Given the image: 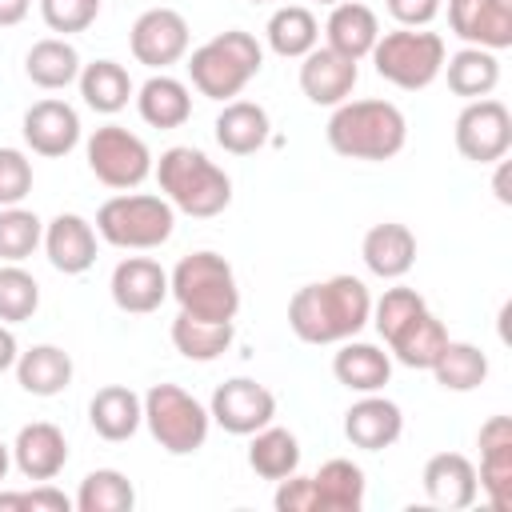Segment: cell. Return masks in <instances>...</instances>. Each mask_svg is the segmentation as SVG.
<instances>
[{
  "mask_svg": "<svg viewBox=\"0 0 512 512\" xmlns=\"http://www.w3.org/2000/svg\"><path fill=\"white\" fill-rule=\"evenodd\" d=\"M208 416H212V424H220L232 436H252L276 420V396L248 376H232L212 392Z\"/></svg>",
  "mask_w": 512,
  "mask_h": 512,
  "instance_id": "12",
  "label": "cell"
},
{
  "mask_svg": "<svg viewBox=\"0 0 512 512\" xmlns=\"http://www.w3.org/2000/svg\"><path fill=\"white\" fill-rule=\"evenodd\" d=\"M136 112L148 128H160V132L180 128L192 116V92H188L184 80H176L168 72H156L136 88Z\"/></svg>",
  "mask_w": 512,
  "mask_h": 512,
  "instance_id": "25",
  "label": "cell"
},
{
  "mask_svg": "<svg viewBox=\"0 0 512 512\" xmlns=\"http://www.w3.org/2000/svg\"><path fill=\"white\" fill-rule=\"evenodd\" d=\"M372 316V292L356 276H328L304 284L288 300V328L304 344H340L352 340Z\"/></svg>",
  "mask_w": 512,
  "mask_h": 512,
  "instance_id": "1",
  "label": "cell"
},
{
  "mask_svg": "<svg viewBox=\"0 0 512 512\" xmlns=\"http://www.w3.org/2000/svg\"><path fill=\"white\" fill-rule=\"evenodd\" d=\"M212 132H216V144H220L224 152H232V156H252V152H260V148L268 144L272 120H268V112H264L260 104H252V100H228V104L220 108Z\"/></svg>",
  "mask_w": 512,
  "mask_h": 512,
  "instance_id": "26",
  "label": "cell"
},
{
  "mask_svg": "<svg viewBox=\"0 0 512 512\" xmlns=\"http://www.w3.org/2000/svg\"><path fill=\"white\" fill-rule=\"evenodd\" d=\"M44 256L56 272L64 276H80L96 264V228L76 216V212H60L44 224Z\"/></svg>",
  "mask_w": 512,
  "mask_h": 512,
  "instance_id": "20",
  "label": "cell"
},
{
  "mask_svg": "<svg viewBox=\"0 0 512 512\" xmlns=\"http://www.w3.org/2000/svg\"><path fill=\"white\" fill-rule=\"evenodd\" d=\"M428 304H424V296L416 292V288H404V284H396V288H384V296L380 300H372V316H368V324L380 332V340L388 344L412 316H420Z\"/></svg>",
  "mask_w": 512,
  "mask_h": 512,
  "instance_id": "41",
  "label": "cell"
},
{
  "mask_svg": "<svg viewBox=\"0 0 512 512\" xmlns=\"http://www.w3.org/2000/svg\"><path fill=\"white\" fill-rule=\"evenodd\" d=\"M80 68H84V64H80V52H76L64 36H44V40H36V44L28 48V56H24L28 80H32L36 88H44V92H60V88L76 84Z\"/></svg>",
  "mask_w": 512,
  "mask_h": 512,
  "instance_id": "30",
  "label": "cell"
},
{
  "mask_svg": "<svg viewBox=\"0 0 512 512\" xmlns=\"http://www.w3.org/2000/svg\"><path fill=\"white\" fill-rule=\"evenodd\" d=\"M316 488V508L320 512H360L364 508V468L332 456L320 464V472L312 476Z\"/></svg>",
  "mask_w": 512,
  "mask_h": 512,
  "instance_id": "33",
  "label": "cell"
},
{
  "mask_svg": "<svg viewBox=\"0 0 512 512\" xmlns=\"http://www.w3.org/2000/svg\"><path fill=\"white\" fill-rule=\"evenodd\" d=\"M444 344H448V328H444V320L432 316L428 308H424L420 316H412V320L388 340L392 356H396L404 368H424V372L436 364V356H440Z\"/></svg>",
  "mask_w": 512,
  "mask_h": 512,
  "instance_id": "34",
  "label": "cell"
},
{
  "mask_svg": "<svg viewBox=\"0 0 512 512\" xmlns=\"http://www.w3.org/2000/svg\"><path fill=\"white\" fill-rule=\"evenodd\" d=\"M44 244V220L20 204L0 208V260L20 264Z\"/></svg>",
  "mask_w": 512,
  "mask_h": 512,
  "instance_id": "39",
  "label": "cell"
},
{
  "mask_svg": "<svg viewBox=\"0 0 512 512\" xmlns=\"http://www.w3.org/2000/svg\"><path fill=\"white\" fill-rule=\"evenodd\" d=\"M20 508L24 512H72L76 504L60 492V488H52L48 480L40 484V488H32V492H20Z\"/></svg>",
  "mask_w": 512,
  "mask_h": 512,
  "instance_id": "46",
  "label": "cell"
},
{
  "mask_svg": "<svg viewBox=\"0 0 512 512\" xmlns=\"http://www.w3.org/2000/svg\"><path fill=\"white\" fill-rule=\"evenodd\" d=\"M404 432V412L396 400L380 396V392H364L348 412H344V436L352 448L364 452H384L400 440Z\"/></svg>",
  "mask_w": 512,
  "mask_h": 512,
  "instance_id": "17",
  "label": "cell"
},
{
  "mask_svg": "<svg viewBox=\"0 0 512 512\" xmlns=\"http://www.w3.org/2000/svg\"><path fill=\"white\" fill-rule=\"evenodd\" d=\"M264 36H268V48L276 56L300 60V56H308L320 44V24H316V16L304 4H284V8H276L268 16Z\"/></svg>",
  "mask_w": 512,
  "mask_h": 512,
  "instance_id": "35",
  "label": "cell"
},
{
  "mask_svg": "<svg viewBox=\"0 0 512 512\" xmlns=\"http://www.w3.org/2000/svg\"><path fill=\"white\" fill-rule=\"evenodd\" d=\"M332 376L348 392H380L392 380V356L364 340H340V352L332 356Z\"/></svg>",
  "mask_w": 512,
  "mask_h": 512,
  "instance_id": "27",
  "label": "cell"
},
{
  "mask_svg": "<svg viewBox=\"0 0 512 512\" xmlns=\"http://www.w3.org/2000/svg\"><path fill=\"white\" fill-rule=\"evenodd\" d=\"M88 424L108 444L132 440L144 424V396H136L128 384H108L88 400Z\"/></svg>",
  "mask_w": 512,
  "mask_h": 512,
  "instance_id": "24",
  "label": "cell"
},
{
  "mask_svg": "<svg viewBox=\"0 0 512 512\" xmlns=\"http://www.w3.org/2000/svg\"><path fill=\"white\" fill-rule=\"evenodd\" d=\"M320 4H328V8H332V4H340V0H320Z\"/></svg>",
  "mask_w": 512,
  "mask_h": 512,
  "instance_id": "51",
  "label": "cell"
},
{
  "mask_svg": "<svg viewBox=\"0 0 512 512\" xmlns=\"http://www.w3.org/2000/svg\"><path fill=\"white\" fill-rule=\"evenodd\" d=\"M264 68V48L252 32L244 28H228L216 32L212 40H204L200 48H192L188 56V80L200 96L228 104L232 96H240L248 88V80H256Z\"/></svg>",
  "mask_w": 512,
  "mask_h": 512,
  "instance_id": "4",
  "label": "cell"
},
{
  "mask_svg": "<svg viewBox=\"0 0 512 512\" xmlns=\"http://www.w3.org/2000/svg\"><path fill=\"white\" fill-rule=\"evenodd\" d=\"M16 356H20V344H16L12 328H8V324H0V372L16 368Z\"/></svg>",
  "mask_w": 512,
  "mask_h": 512,
  "instance_id": "47",
  "label": "cell"
},
{
  "mask_svg": "<svg viewBox=\"0 0 512 512\" xmlns=\"http://www.w3.org/2000/svg\"><path fill=\"white\" fill-rule=\"evenodd\" d=\"M356 80H360V64L340 56V52H332L328 44L324 48L316 44L308 56H300V92L320 108L344 104L352 96Z\"/></svg>",
  "mask_w": 512,
  "mask_h": 512,
  "instance_id": "16",
  "label": "cell"
},
{
  "mask_svg": "<svg viewBox=\"0 0 512 512\" xmlns=\"http://www.w3.org/2000/svg\"><path fill=\"white\" fill-rule=\"evenodd\" d=\"M172 228H176V208L152 192H120L104 200L96 212V236L128 252H152L168 244Z\"/></svg>",
  "mask_w": 512,
  "mask_h": 512,
  "instance_id": "6",
  "label": "cell"
},
{
  "mask_svg": "<svg viewBox=\"0 0 512 512\" xmlns=\"http://www.w3.org/2000/svg\"><path fill=\"white\" fill-rule=\"evenodd\" d=\"M476 444H480L476 484L484 488V496L496 512H512V420L508 416H488L480 424Z\"/></svg>",
  "mask_w": 512,
  "mask_h": 512,
  "instance_id": "13",
  "label": "cell"
},
{
  "mask_svg": "<svg viewBox=\"0 0 512 512\" xmlns=\"http://www.w3.org/2000/svg\"><path fill=\"white\" fill-rule=\"evenodd\" d=\"M144 424L168 456H192L204 448L212 416L180 384H152L144 392Z\"/></svg>",
  "mask_w": 512,
  "mask_h": 512,
  "instance_id": "8",
  "label": "cell"
},
{
  "mask_svg": "<svg viewBox=\"0 0 512 512\" xmlns=\"http://www.w3.org/2000/svg\"><path fill=\"white\" fill-rule=\"evenodd\" d=\"M40 16L52 32L72 36V32H84L96 24L100 0H40Z\"/></svg>",
  "mask_w": 512,
  "mask_h": 512,
  "instance_id": "42",
  "label": "cell"
},
{
  "mask_svg": "<svg viewBox=\"0 0 512 512\" xmlns=\"http://www.w3.org/2000/svg\"><path fill=\"white\" fill-rule=\"evenodd\" d=\"M440 4L444 0H384V8L400 28H428L440 16Z\"/></svg>",
  "mask_w": 512,
  "mask_h": 512,
  "instance_id": "45",
  "label": "cell"
},
{
  "mask_svg": "<svg viewBox=\"0 0 512 512\" xmlns=\"http://www.w3.org/2000/svg\"><path fill=\"white\" fill-rule=\"evenodd\" d=\"M248 4H268V0H248Z\"/></svg>",
  "mask_w": 512,
  "mask_h": 512,
  "instance_id": "52",
  "label": "cell"
},
{
  "mask_svg": "<svg viewBox=\"0 0 512 512\" xmlns=\"http://www.w3.org/2000/svg\"><path fill=\"white\" fill-rule=\"evenodd\" d=\"M444 76H448V88L460 100H480V96H492L496 92V84H500V60L488 48L464 44L460 52L444 56Z\"/></svg>",
  "mask_w": 512,
  "mask_h": 512,
  "instance_id": "32",
  "label": "cell"
},
{
  "mask_svg": "<svg viewBox=\"0 0 512 512\" xmlns=\"http://www.w3.org/2000/svg\"><path fill=\"white\" fill-rule=\"evenodd\" d=\"M188 44H192L188 20L176 8H148L136 16V24L128 32V48H132L136 64H144L152 72H164L176 60H184Z\"/></svg>",
  "mask_w": 512,
  "mask_h": 512,
  "instance_id": "11",
  "label": "cell"
},
{
  "mask_svg": "<svg viewBox=\"0 0 512 512\" xmlns=\"http://www.w3.org/2000/svg\"><path fill=\"white\" fill-rule=\"evenodd\" d=\"M8 468H12V448H8L4 440H0V480L8 476Z\"/></svg>",
  "mask_w": 512,
  "mask_h": 512,
  "instance_id": "50",
  "label": "cell"
},
{
  "mask_svg": "<svg viewBox=\"0 0 512 512\" xmlns=\"http://www.w3.org/2000/svg\"><path fill=\"white\" fill-rule=\"evenodd\" d=\"M152 172L160 180L164 200L176 212H184V216L212 220V216H220L232 204V180H228V172L216 160H208L200 148H192V144H176V148L160 152V160L152 164Z\"/></svg>",
  "mask_w": 512,
  "mask_h": 512,
  "instance_id": "3",
  "label": "cell"
},
{
  "mask_svg": "<svg viewBox=\"0 0 512 512\" xmlns=\"http://www.w3.org/2000/svg\"><path fill=\"white\" fill-rule=\"evenodd\" d=\"M112 304L128 316H148L168 300V272L152 256H128L112 268L108 280Z\"/></svg>",
  "mask_w": 512,
  "mask_h": 512,
  "instance_id": "15",
  "label": "cell"
},
{
  "mask_svg": "<svg viewBox=\"0 0 512 512\" xmlns=\"http://www.w3.org/2000/svg\"><path fill=\"white\" fill-rule=\"evenodd\" d=\"M448 28L472 48L504 52L512 44V0H448Z\"/></svg>",
  "mask_w": 512,
  "mask_h": 512,
  "instance_id": "14",
  "label": "cell"
},
{
  "mask_svg": "<svg viewBox=\"0 0 512 512\" xmlns=\"http://www.w3.org/2000/svg\"><path fill=\"white\" fill-rule=\"evenodd\" d=\"M372 64H376V76L404 88V92H420L428 88L440 72H444V36L440 32H428V28H392V32H380V40L372 44Z\"/></svg>",
  "mask_w": 512,
  "mask_h": 512,
  "instance_id": "7",
  "label": "cell"
},
{
  "mask_svg": "<svg viewBox=\"0 0 512 512\" xmlns=\"http://www.w3.org/2000/svg\"><path fill=\"white\" fill-rule=\"evenodd\" d=\"M328 148L344 160H392L408 144V120L392 100H344L328 116Z\"/></svg>",
  "mask_w": 512,
  "mask_h": 512,
  "instance_id": "2",
  "label": "cell"
},
{
  "mask_svg": "<svg viewBox=\"0 0 512 512\" xmlns=\"http://www.w3.org/2000/svg\"><path fill=\"white\" fill-rule=\"evenodd\" d=\"M76 84H80L84 104L92 112H100V116H116L136 96V84H132L128 68L116 64V60H92V64H84L80 76H76Z\"/></svg>",
  "mask_w": 512,
  "mask_h": 512,
  "instance_id": "31",
  "label": "cell"
},
{
  "mask_svg": "<svg viewBox=\"0 0 512 512\" xmlns=\"http://www.w3.org/2000/svg\"><path fill=\"white\" fill-rule=\"evenodd\" d=\"M168 296H176L180 312L200 320H236L240 312V284L232 264L220 252H188L168 272Z\"/></svg>",
  "mask_w": 512,
  "mask_h": 512,
  "instance_id": "5",
  "label": "cell"
},
{
  "mask_svg": "<svg viewBox=\"0 0 512 512\" xmlns=\"http://www.w3.org/2000/svg\"><path fill=\"white\" fill-rule=\"evenodd\" d=\"M232 340H236L232 320H200V316H188V312H176V320H172V348L184 360L212 364L216 356H224L232 348Z\"/></svg>",
  "mask_w": 512,
  "mask_h": 512,
  "instance_id": "29",
  "label": "cell"
},
{
  "mask_svg": "<svg viewBox=\"0 0 512 512\" xmlns=\"http://www.w3.org/2000/svg\"><path fill=\"white\" fill-rule=\"evenodd\" d=\"M452 140H456V152L472 164H496L508 156L512 148V112L504 100L496 96H480V100H468L456 116V128H452Z\"/></svg>",
  "mask_w": 512,
  "mask_h": 512,
  "instance_id": "10",
  "label": "cell"
},
{
  "mask_svg": "<svg viewBox=\"0 0 512 512\" xmlns=\"http://www.w3.org/2000/svg\"><path fill=\"white\" fill-rule=\"evenodd\" d=\"M40 308V284L20 264L0 268V324H24Z\"/></svg>",
  "mask_w": 512,
  "mask_h": 512,
  "instance_id": "40",
  "label": "cell"
},
{
  "mask_svg": "<svg viewBox=\"0 0 512 512\" xmlns=\"http://www.w3.org/2000/svg\"><path fill=\"white\" fill-rule=\"evenodd\" d=\"M32 192V160L20 148H0V208L20 204Z\"/></svg>",
  "mask_w": 512,
  "mask_h": 512,
  "instance_id": "43",
  "label": "cell"
},
{
  "mask_svg": "<svg viewBox=\"0 0 512 512\" xmlns=\"http://www.w3.org/2000/svg\"><path fill=\"white\" fill-rule=\"evenodd\" d=\"M24 144L36 152V156H68L76 144H80V116L72 104L64 100H36L28 112H24Z\"/></svg>",
  "mask_w": 512,
  "mask_h": 512,
  "instance_id": "18",
  "label": "cell"
},
{
  "mask_svg": "<svg viewBox=\"0 0 512 512\" xmlns=\"http://www.w3.org/2000/svg\"><path fill=\"white\" fill-rule=\"evenodd\" d=\"M72 356L56 344H32L28 352L16 356V384L28 396H60L72 384Z\"/></svg>",
  "mask_w": 512,
  "mask_h": 512,
  "instance_id": "28",
  "label": "cell"
},
{
  "mask_svg": "<svg viewBox=\"0 0 512 512\" xmlns=\"http://www.w3.org/2000/svg\"><path fill=\"white\" fill-rule=\"evenodd\" d=\"M420 480H424L428 500H432L436 508H448V512L468 508V504L476 500V492H480L476 468H472V460H468L464 452H436V456H428Z\"/></svg>",
  "mask_w": 512,
  "mask_h": 512,
  "instance_id": "22",
  "label": "cell"
},
{
  "mask_svg": "<svg viewBox=\"0 0 512 512\" xmlns=\"http://www.w3.org/2000/svg\"><path fill=\"white\" fill-rule=\"evenodd\" d=\"M360 256H364V268L380 280H400L412 272L416 264V236L408 224L400 220H384V224H372L360 240Z\"/></svg>",
  "mask_w": 512,
  "mask_h": 512,
  "instance_id": "21",
  "label": "cell"
},
{
  "mask_svg": "<svg viewBox=\"0 0 512 512\" xmlns=\"http://www.w3.org/2000/svg\"><path fill=\"white\" fill-rule=\"evenodd\" d=\"M28 8H32V0H0V28L20 24L28 16Z\"/></svg>",
  "mask_w": 512,
  "mask_h": 512,
  "instance_id": "48",
  "label": "cell"
},
{
  "mask_svg": "<svg viewBox=\"0 0 512 512\" xmlns=\"http://www.w3.org/2000/svg\"><path fill=\"white\" fill-rule=\"evenodd\" d=\"M248 468L264 480H284L300 468V440L288 432V428H276V424H264L260 432H252V444H248Z\"/></svg>",
  "mask_w": 512,
  "mask_h": 512,
  "instance_id": "36",
  "label": "cell"
},
{
  "mask_svg": "<svg viewBox=\"0 0 512 512\" xmlns=\"http://www.w3.org/2000/svg\"><path fill=\"white\" fill-rule=\"evenodd\" d=\"M72 504H76V512H132L136 508V488L124 472L96 468L80 480Z\"/></svg>",
  "mask_w": 512,
  "mask_h": 512,
  "instance_id": "38",
  "label": "cell"
},
{
  "mask_svg": "<svg viewBox=\"0 0 512 512\" xmlns=\"http://www.w3.org/2000/svg\"><path fill=\"white\" fill-rule=\"evenodd\" d=\"M376 40H380V20H376V12L368 4H360V0L332 4L328 20H324V44L332 52H340V56L360 64L372 52Z\"/></svg>",
  "mask_w": 512,
  "mask_h": 512,
  "instance_id": "23",
  "label": "cell"
},
{
  "mask_svg": "<svg viewBox=\"0 0 512 512\" xmlns=\"http://www.w3.org/2000/svg\"><path fill=\"white\" fill-rule=\"evenodd\" d=\"M84 156H88V172L100 184L116 188V192L140 188L152 176V152H148V144L136 132H128L124 124H100L88 136Z\"/></svg>",
  "mask_w": 512,
  "mask_h": 512,
  "instance_id": "9",
  "label": "cell"
},
{
  "mask_svg": "<svg viewBox=\"0 0 512 512\" xmlns=\"http://www.w3.org/2000/svg\"><path fill=\"white\" fill-rule=\"evenodd\" d=\"M428 372L436 376V384H440L444 392H472V388H480V384L488 380V356H484L476 344L448 340Z\"/></svg>",
  "mask_w": 512,
  "mask_h": 512,
  "instance_id": "37",
  "label": "cell"
},
{
  "mask_svg": "<svg viewBox=\"0 0 512 512\" xmlns=\"http://www.w3.org/2000/svg\"><path fill=\"white\" fill-rule=\"evenodd\" d=\"M272 504H276V512H320V508H316L312 476L292 472V476L276 480V496H272Z\"/></svg>",
  "mask_w": 512,
  "mask_h": 512,
  "instance_id": "44",
  "label": "cell"
},
{
  "mask_svg": "<svg viewBox=\"0 0 512 512\" xmlns=\"http://www.w3.org/2000/svg\"><path fill=\"white\" fill-rule=\"evenodd\" d=\"M496 164H500L496 184H492V188H496V200H500V204H512V192H508V160H496Z\"/></svg>",
  "mask_w": 512,
  "mask_h": 512,
  "instance_id": "49",
  "label": "cell"
},
{
  "mask_svg": "<svg viewBox=\"0 0 512 512\" xmlns=\"http://www.w3.org/2000/svg\"><path fill=\"white\" fill-rule=\"evenodd\" d=\"M12 464L24 480H56L68 464V440L56 424L48 420H32L16 432L12 440Z\"/></svg>",
  "mask_w": 512,
  "mask_h": 512,
  "instance_id": "19",
  "label": "cell"
}]
</instances>
